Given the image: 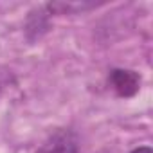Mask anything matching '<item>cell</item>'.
<instances>
[{"instance_id": "6da1fadb", "label": "cell", "mask_w": 153, "mask_h": 153, "mask_svg": "<svg viewBox=\"0 0 153 153\" xmlns=\"http://www.w3.org/2000/svg\"><path fill=\"white\" fill-rule=\"evenodd\" d=\"M34 153H79L78 135L72 130H58Z\"/></svg>"}, {"instance_id": "7a4b0ae2", "label": "cell", "mask_w": 153, "mask_h": 153, "mask_svg": "<svg viewBox=\"0 0 153 153\" xmlns=\"http://www.w3.org/2000/svg\"><path fill=\"white\" fill-rule=\"evenodd\" d=\"M108 81L121 97H131L140 88V76L128 68H114L108 76Z\"/></svg>"}, {"instance_id": "3957f363", "label": "cell", "mask_w": 153, "mask_h": 153, "mask_svg": "<svg viewBox=\"0 0 153 153\" xmlns=\"http://www.w3.org/2000/svg\"><path fill=\"white\" fill-rule=\"evenodd\" d=\"M130 153H151V148H149V146H140V148H135V149L130 151Z\"/></svg>"}, {"instance_id": "277c9868", "label": "cell", "mask_w": 153, "mask_h": 153, "mask_svg": "<svg viewBox=\"0 0 153 153\" xmlns=\"http://www.w3.org/2000/svg\"><path fill=\"white\" fill-rule=\"evenodd\" d=\"M4 90V78H2V74H0V94H2Z\"/></svg>"}]
</instances>
